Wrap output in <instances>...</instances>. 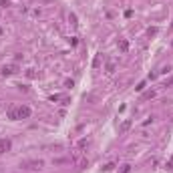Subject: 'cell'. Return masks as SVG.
<instances>
[{
  "label": "cell",
  "instance_id": "obj_1",
  "mask_svg": "<svg viewBox=\"0 0 173 173\" xmlns=\"http://www.w3.org/2000/svg\"><path fill=\"white\" fill-rule=\"evenodd\" d=\"M30 107L26 105H20V107H12V109H8V119L10 121H18V119H28L30 117Z\"/></svg>",
  "mask_w": 173,
  "mask_h": 173
},
{
  "label": "cell",
  "instance_id": "obj_2",
  "mask_svg": "<svg viewBox=\"0 0 173 173\" xmlns=\"http://www.w3.org/2000/svg\"><path fill=\"white\" fill-rule=\"evenodd\" d=\"M24 167L26 169H32V171H36V169L42 167V161L40 159H32V161H24Z\"/></svg>",
  "mask_w": 173,
  "mask_h": 173
},
{
  "label": "cell",
  "instance_id": "obj_3",
  "mask_svg": "<svg viewBox=\"0 0 173 173\" xmlns=\"http://www.w3.org/2000/svg\"><path fill=\"white\" fill-rule=\"evenodd\" d=\"M10 139H0V153H6V151L10 149Z\"/></svg>",
  "mask_w": 173,
  "mask_h": 173
},
{
  "label": "cell",
  "instance_id": "obj_4",
  "mask_svg": "<svg viewBox=\"0 0 173 173\" xmlns=\"http://www.w3.org/2000/svg\"><path fill=\"white\" fill-rule=\"evenodd\" d=\"M14 72H16V67H14V64H8V67L2 68V75H4V77H6V75H14Z\"/></svg>",
  "mask_w": 173,
  "mask_h": 173
},
{
  "label": "cell",
  "instance_id": "obj_5",
  "mask_svg": "<svg viewBox=\"0 0 173 173\" xmlns=\"http://www.w3.org/2000/svg\"><path fill=\"white\" fill-rule=\"evenodd\" d=\"M129 127H131V121H129V119L123 121V123H121V127H119V133H125V131H129Z\"/></svg>",
  "mask_w": 173,
  "mask_h": 173
},
{
  "label": "cell",
  "instance_id": "obj_6",
  "mask_svg": "<svg viewBox=\"0 0 173 173\" xmlns=\"http://www.w3.org/2000/svg\"><path fill=\"white\" fill-rule=\"evenodd\" d=\"M119 46H121V50H123V53H127V50H129V42H127V40H121Z\"/></svg>",
  "mask_w": 173,
  "mask_h": 173
},
{
  "label": "cell",
  "instance_id": "obj_7",
  "mask_svg": "<svg viewBox=\"0 0 173 173\" xmlns=\"http://www.w3.org/2000/svg\"><path fill=\"white\" fill-rule=\"evenodd\" d=\"M153 97H155V93L149 91V93H145V95H143V99H153Z\"/></svg>",
  "mask_w": 173,
  "mask_h": 173
},
{
  "label": "cell",
  "instance_id": "obj_8",
  "mask_svg": "<svg viewBox=\"0 0 173 173\" xmlns=\"http://www.w3.org/2000/svg\"><path fill=\"white\" fill-rule=\"evenodd\" d=\"M113 71H115V64L109 63V64H107V72H113Z\"/></svg>",
  "mask_w": 173,
  "mask_h": 173
},
{
  "label": "cell",
  "instance_id": "obj_9",
  "mask_svg": "<svg viewBox=\"0 0 173 173\" xmlns=\"http://www.w3.org/2000/svg\"><path fill=\"white\" fill-rule=\"evenodd\" d=\"M163 86H173V77L171 79H167V81H165V85Z\"/></svg>",
  "mask_w": 173,
  "mask_h": 173
},
{
  "label": "cell",
  "instance_id": "obj_10",
  "mask_svg": "<svg viewBox=\"0 0 173 173\" xmlns=\"http://www.w3.org/2000/svg\"><path fill=\"white\" fill-rule=\"evenodd\" d=\"M135 89H137V91H143V89H145V81H143V83H139V85L135 86Z\"/></svg>",
  "mask_w": 173,
  "mask_h": 173
},
{
  "label": "cell",
  "instance_id": "obj_11",
  "mask_svg": "<svg viewBox=\"0 0 173 173\" xmlns=\"http://www.w3.org/2000/svg\"><path fill=\"white\" fill-rule=\"evenodd\" d=\"M71 24H75V26H77V16H75V14H71Z\"/></svg>",
  "mask_w": 173,
  "mask_h": 173
},
{
  "label": "cell",
  "instance_id": "obj_12",
  "mask_svg": "<svg viewBox=\"0 0 173 173\" xmlns=\"http://www.w3.org/2000/svg\"><path fill=\"white\" fill-rule=\"evenodd\" d=\"M153 34H157V28H155V26H153V28H149V36H153Z\"/></svg>",
  "mask_w": 173,
  "mask_h": 173
},
{
  "label": "cell",
  "instance_id": "obj_13",
  "mask_svg": "<svg viewBox=\"0 0 173 173\" xmlns=\"http://www.w3.org/2000/svg\"><path fill=\"white\" fill-rule=\"evenodd\" d=\"M171 26H173V22H171Z\"/></svg>",
  "mask_w": 173,
  "mask_h": 173
},
{
  "label": "cell",
  "instance_id": "obj_14",
  "mask_svg": "<svg viewBox=\"0 0 173 173\" xmlns=\"http://www.w3.org/2000/svg\"><path fill=\"white\" fill-rule=\"evenodd\" d=\"M171 44H173V42H171Z\"/></svg>",
  "mask_w": 173,
  "mask_h": 173
}]
</instances>
